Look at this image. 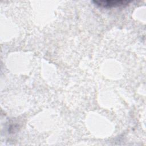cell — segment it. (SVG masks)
<instances>
[{
    "label": "cell",
    "instance_id": "obj_1",
    "mask_svg": "<svg viewBox=\"0 0 146 146\" xmlns=\"http://www.w3.org/2000/svg\"><path fill=\"white\" fill-rule=\"evenodd\" d=\"M92 2L100 7L109 8L119 7L128 5L131 1L123 0H107V1H94Z\"/></svg>",
    "mask_w": 146,
    "mask_h": 146
}]
</instances>
